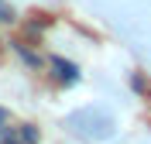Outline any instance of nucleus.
<instances>
[{
    "mask_svg": "<svg viewBox=\"0 0 151 144\" xmlns=\"http://www.w3.org/2000/svg\"><path fill=\"white\" fill-rule=\"evenodd\" d=\"M65 127L83 141H103V137L113 134V117L103 106H83V110L65 117Z\"/></svg>",
    "mask_w": 151,
    "mask_h": 144,
    "instance_id": "obj_1",
    "label": "nucleus"
},
{
    "mask_svg": "<svg viewBox=\"0 0 151 144\" xmlns=\"http://www.w3.org/2000/svg\"><path fill=\"white\" fill-rule=\"evenodd\" d=\"M0 21H4V24H7V21H14V7H7L4 0H0Z\"/></svg>",
    "mask_w": 151,
    "mask_h": 144,
    "instance_id": "obj_4",
    "label": "nucleus"
},
{
    "mask_svg": "<svg viewBox=\"0 0 151 144\" xmlns=\"http://www.w3.org/2000/svg\"><path fill=\"white\" fill-rule=\"evenodd\" d=\"M10 130V113H4V110H0V137L7 134Z\"/></svg>",
    "mask_w": 151,
    "mask_h": 144,
    "instance_id": "obj_5",
    "label": "nucleus"
},
{
    "mask_svg": "<svg viewBox=\"0 0 151 144\" xmlns=\"http://www.w3.org/2000/svg\"><path fill=\"white\" fill-rule=\"evenodd\" d=\"M52 69H55V79L62 82V86H72L76 79H79V69L72 65V62H65V58H52Z\"/></svg>",
    "mask_w": 151,
    "mask_h": 144,
    "instance_id": "obj_3",
    "label": "nucleus"
},
{
    "mask_svg": "<svg viewBox=\"0 0 151 144\" xmlns=\"http://www.w3.org/2000/svg\"><path fill=\"white\" fill-rule=\"evenodd\" d=\"M0 144H38V130L31 124H21V127H10V134H4Z\"/></svg>",
    "mask_w": 151,
    "mask_h": 144,
    "instance_id": "obj_2",
    "label": "nucleus"
}]
</instances>
